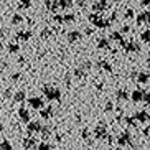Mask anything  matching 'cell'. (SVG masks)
<instances>
[{
  "label": "cell",
  "instance_id": "obj_8",
  "mask_svg": "<svg viewBox=\"0 0 150 150\" xmlns=\"http://www.w3.org/2000/svg\"><path fill=\"white\" fill-rule=\"evenodd\" d=\"M71 0H61V7H69Z\"/></svg>",
  "mask_w": 150,
  "mask_h": 150
},
{
  "label": "cell",
  "instance_id": "obj_5",
  "mask_svg": "<svg viewBox=\"0 0 150 150\" xmlns=\"http://www.w3.org/2000/svg\"><path fill=\"white\" fill-rule=\"evenodd\" d=\"M13 99H15V101H18V102H20V101H23V99H25V93H23V91H18V93L15 94V97H13Z\"/></svg>",
  "mask_w": 150,
  "mask_h": 150
},
{
  "label": "cell",
  "instance_id": "obj_7",
  "mask_svg": "<svg viewBox=\"0 0 150 150\" xmlns=\"http://www.w3.org/2000/svg\"><path fill=\"white\" fill-rule=\"evenodd\" d=\"M20 7H22V8H25V7H30V0H22Z\"/></svg>",
  "mask_w": 150,
  "mask_h": 150
},
{
  "label": "cell",
  "instance_id": "obj_3",
  "mask_svg": "<svg viewBox=\"0 0 150 150\" xmlns=\"http://www.w3.org/2000/svg\"><path fill=\"white\" fill-rule=\"evenodd\" d=\"M18 115H20V119H22L23 122H28V119H30V114H28V110L25 109V107H20V110H18Z\"/></svg>",
  "mask_w": 150,
  "mask_h": 150
},
{
  "label": "cell",
  "instance_id": "obj_2",
  "mask_svg": "<svg viewBox=\"0 0 150 150\" xmlns=\"http://www.w3.org/2000/svg\"><path fill=\"white\" fill-rule=\"evenodd\" d=\"M45 94L48 99H59V91L58 89H50V88H45Z\"/></svg>",
  "mask_w": 150,
  "mask_h": 150
},
{
  "label": "cell",
  "instance_id": "obj_9",
  "mask_svg": "<svg viewBox=\"0 0 150 150\" xmlns=\"http://www.w3.org/2000/svg\"><path fill=\"white\" fill-rule=\"evenodd\" d=\"M12 22H13V23H20V22H22V17H20V15H15V18L12 20Z\"/></svg>",
  "mask_w": 150,
  "mask_h": 150
},
{
  "label": "cell",
  "instance_id": "obj_10",
  "mask_svg": "<svg viewBox=\"0 0 150 150\" xmlns=\"http://www.w3.org/2000/svg\"><path fill=\"white\" fill-rule=\"evenodd\" d=\"M8 50H10V51H17V50H18V46H17V45H10V46H8Z\"/></svg>",
  "mask_w": 150,
  "mask_h": 150
},
{
  "label": "cell",
  "instance_id": "obj_12",
  "mask_svg": "<svg viewBox=\"0 0 150 150\" xmlns=\"http://www.w3.org/2000/svg\"><path fill=\"white\" fill-rule=\"evenodd\" d=\"M40 150H50V147H48V145H45V144H43V145H40Z\"/></svg>",
  "mask_w": 150,
  "mask_h": 150
},
{
  "label": "cell",
  "instance_id": "obj_4",
  "mask_svg": "<svg viewBox=\"0 0 150 150\" xmlns=\"http://www.w3.org/2000/svg\"><path fill=\"white\" fill-rule=\"evenodd\" d=\"M10 149H12V145H10L7 140H2V142H0V150H10Z\"/></svg>",
  "mask_w": 150,
  "mask_h": 150
},
{
  "label": "cell",
  "instance_id": "obj_6",
  "mask_svg": "<svg viewBox=\"0 0 150 150\" xmlns=\"http://www.w3.org/2000/svg\"><path fill=\"white\" fill-rule=\"evenodd\" d=\"M28 129H30V130H38V129H41V125L40 124H30V127Z\"/></svg>",
  "mask_w": 150,
  "mask_h": 150
},
{
  "label": "cell",
  "instance_id": "obj_11",
  "mask_svg": "<svg viewBox=\"0 0 150 150\" xmlns=\"http://www.w3.org/2000/svg\"><path fill=\"white\" fill-rule=\"evenodd\" d=\"M18 36H20V38H28V36H30V33H20Z\"/></svg>",
  "mask_w": 150,
  "mask_h": 150
},
{
  "label": "cell",
  "instance_id": "obj_13",
  "mask_svg": "<svg viewBox=\"0 0 150 150\" xmlns=\"http://www.w3.org/2000/svg\"><path fill=\"white\" fill-rule=\"evenodd\" d=\"M2 36H4V33H2V31H0V38H2Z\"/></svg>",
  "mask_w": 150,
  "mask_h": 150
},
{
  "label": "cell",
  "instance_id": "obj_1",
  "mask_svg": "<svg viewBox=\"0 0 150 150\" xmlns=\"http://www.w3.org/2000/svg\"><path fill=\"white\" fill-rule=\"evenodd\" d=\"M28 104H30L33 109H41V107H43V101H41L40 97H30V99H28Z\"/></svg>",
  "mask_w": 150,
  "mask_h": 150
}]
</instances>
